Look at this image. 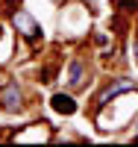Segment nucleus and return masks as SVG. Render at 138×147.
I'll use <instances>...</instances> for the list:
<instances>
[{
  "mask_svg": "<svg viewBox=\"0 0 138 147\" xmlns=\"http://www.w3.org/2000/svg\"><path fill=\"white\" fill-rule=\"evenodd\" d=\"M12 24L18 27V32L24 35V38H30V41H35L41 35V30H38V24H35V18L30 15V12H24V9H18L15 15H12Z\"/></svg>",
  "mask_w": 138,
  "mask_h": 147,
  "instance_id": "obj_1",
  "label": "nucleus"
},
{
  "mask_svg": "<svg viewBox=\"0 0 138 147\" xmlns=\"http://www.w3.org/2000/svg\"><path fill=\"white\" fill-rule=\"evenodd\" d=\"M0 106L6 109V112H18L21 109V88H18V82H9L3 94H0Z\"/></svg>",
  "mask_w": 138,
  "mask_h": 147,
  "instance_id": "obj_2",
  "label": "nucleus"
},
{
  "mask_svg": "<svg viewBox=\"0 0 138 147\" xmlns=\"http://www.w3.org/2000/svg\"><path fill=\"white\" fill-rule=\"evenodd\" d=\"M53 109L62 112V115H73L77 112V103H73L71 94H53Z\"/></svg>",
  "mask_w": 138,
  "mask_h": 147,
  "instance_id": "obj_3",
  "label": "nucleus"
},
{
  "mask_svg": "<svg viewBox=\"0 0 138 147\" xmlns=\"http://www.w3.org/2000/svg\"><path fill=\"white\" fill-rule=\"evenodd\" d=\"M82 77H85V71H82V62H71L68 85H71V88H79V85H82Z\"/></svg>",
  "mask_w": 138,
  "mask_h": 147,
  "instance_id": "obj_4",
  "label": "nucleus"
},
{
  "mask_svg": "<svg viewBox=\"0 0 138 147\" xmlns=\"http://www.w3.org/2000/svg\"><path fill=\"white\" fill-rule=\"evenodd\" d=\"M135 53H138V44H135Z\"/></svg>",
  "mask_w": 138,
  "mask_h": 147,
  "instance_id": "obj_5",
  "label": "nucleus"
}]
</instances>
